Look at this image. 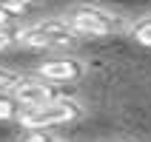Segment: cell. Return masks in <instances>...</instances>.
<instances>
[{
    "mask_svg": "<svg viewBox=\"0 0 151 142\" xmlns=\"http://www.w3.org/2000/svg\"><path fill=\"white\" fill-rule=\"evenodd\" d=\"M80 34L74 31V26L68 20H46L32 29H23L17 34V43L26 49H57V46H71L77 43Z\"/></svg>",
    "mask_w": 151,
    "mask_h": 142,
    "instance_id": "6da1fadb",
    "label": "cell"
},
{
    "mask_svg": "<svg viewBox=\"0 0 151 142\" xmlns=\"http://www.w3.org/2000/svg\"><path fill=\"white\" fill-rule=\"evenodd\" d=\"M80 117V105L74 100H51L40 108H23L17 122L32 131V128H51V125H63V122H71V119Z\"/></svg>",
    "mask_w": 151,
    "mask_h": 142,
    "instance_id": "7a4b0ae2",
    "label": "cell"
},
{
    "mask_svg": "<svg viewBox=\"0 0 151 142\" xmlns=\"http://www.w3.org/2000/svg\"><path fill=\"white\" fill-rule=\"evenodd\" d=\"M66 20L74 26L77 34H86V37H109V34L123 29V23L114 14H109L97 6H77Z\"/></svg>",
    "mask_w": 151,
    "mask_h": 142,
    "instance_id": "3957f363",
    "label": "cell"
},
{
    "mask_svg": "<svg viewBox=\"0 0 151 142\" xmlns=\"http://www.w3.org/2000/svg\"><path fill=\"white\" fill-rule=\"evenodd\" d=\"M37 74L49 83H77L86 74V66L74 57H60V60H51V63H43L37 68Z\"/></svg>",
    "mask_w": 151,
    "mask_h": 142,
    "instance_id": "277c9868",
    "label": "cell"
},
{
    "mask_svg": "<svg viewBox=\"0 0 151 142\" xmlns=\"http://www.w3.org/2000/svg\"><path fill=\"white\" fill-rule=\"evenodd\" d=\"M49 83V80H46ZM46 83H34V80H20L14 88V100L23 105V108H40L46 102L54 100V91H51V85Z\"/></svg>",
    "mask_w": 151,
    "mask_h": 142,
    "instance_id": "5b68a950",
    "label": "cell"
},
{
    "mask_svg": "<svg viewBox=\"0 0 151 142\" xmlns=\"http://www.w3.org/2000/svg\"><path fill=\"white\" fill-rule=\"evenodd\" d=\"M20 111H23V105H20L17 100H12V97H0V119H17Z\"/></svg>",
    "mask_w": 151,
    "mask_h": 142,
    "instance_id": "8992f818",
    "label": "cell"
},
{
    "mask_svg": "<svg viewBox=\"0 0 151 142\" xmlns=\"http://www.w3.org/2000/svg\"><path fill=\"white\" fill-rule=\"evenodd\" d=\"M134 40L140 43V46H151V17H145V20H140V23L134 26Z\"/></svg>",
    "mask_w": 151,
    "mask_h": 142,
    "instance_id": "52a82bcc",
    "label": "cell"
},
{
    "mask_svg": "<svg viewBox=\"0 0 151 142\" xmlns=\"http://www.w3.org/2000/svg\"><path fill=\"white\" fill-rule=\"evenodd\" d=\"M23 142H63L57 136H51L49 131H43V128H32V131H26Z\"/></svg>",
    "mask_w": 151,
    "mask_h": 142,
    "instance_id": "ba28073f",
    "label": "cell"
},
{
    "mask_svg": "<svg viewBox=\"0 0 151 142\" xmlns=\"http://www.w3.org/2000/svg\"><path fill=\"white\" fill-rule=\"evenodd\" d=\"M17 83H20V77L14 71H9V68H0V91H14Z\"/></svg>",
    "mask_w": 151,
    "mask_h": 142,
    "instance_id": "9c48e42d",
    "label": "cell"
},
{
    "mask_svg": "<svg viewBox=\"0 0 151 142\" xmlns=\"http://www.w3.org/2000/svg\"><path fill=\"white\" fill-rule=\"evenodd\" d=\"M9 3H14V6H20V9H29V6H34L37 0H9Z\"/></svg>",
    "mask_w": 151,
    "mask_h": 142,
    "instance_id": "30bf717a",
    "label": "cell"
}]
</instances>
